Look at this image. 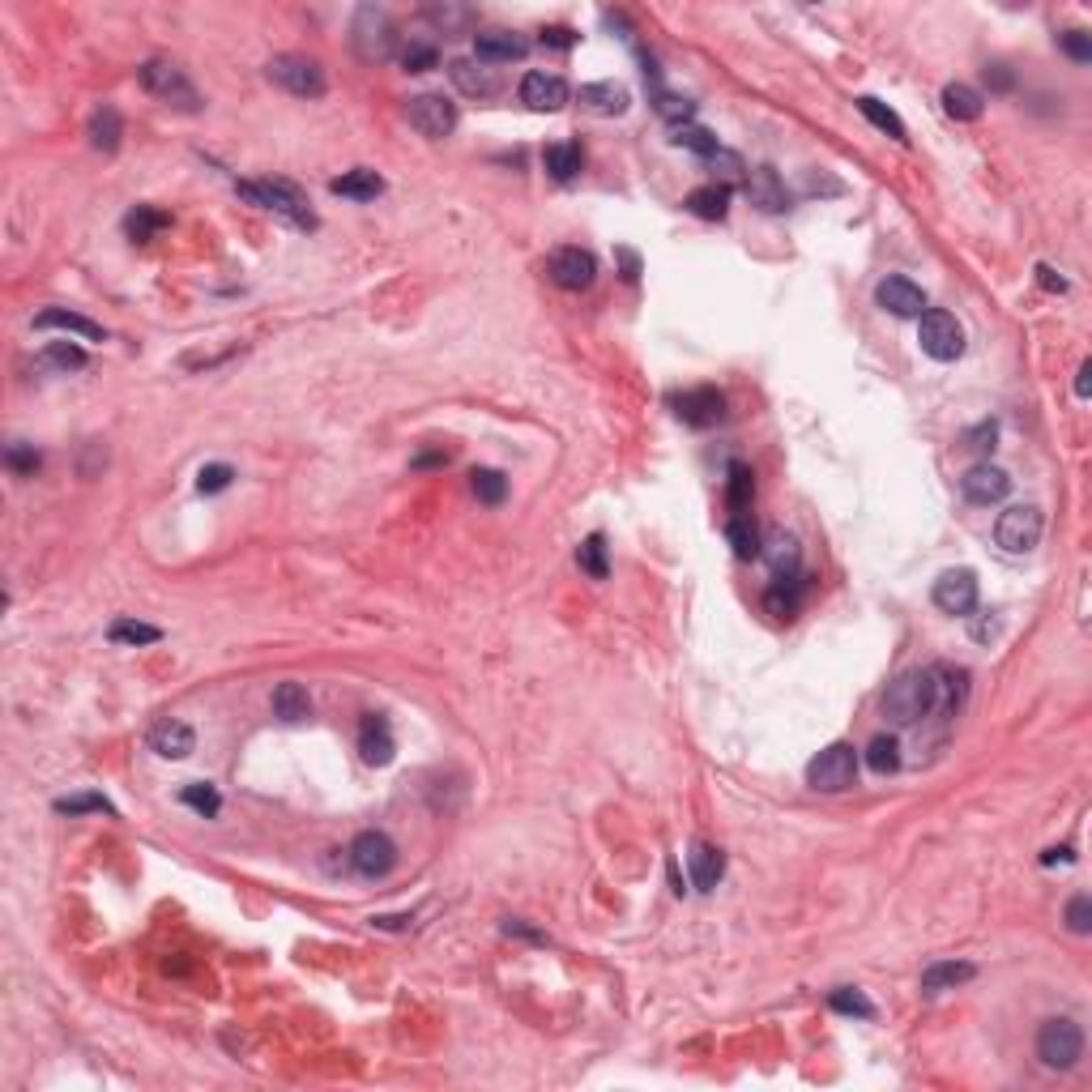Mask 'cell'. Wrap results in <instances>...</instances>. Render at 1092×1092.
Instances as JSON below:
<instances>
[{
	"mask_svg": "<svg viewBox=\"0 0 1092 1092\" xmlns=\"http://www.w3.org/2000/svg\"><path fill=\"white\" fill-rule=\"evenodd\" d=\"M239 197H248L253 205H261L265 214L291 223L295 231H316V214L307 209L303 193L287 180H253V184H239Z\"/></svg>",
	"mask_w": 1092,
	"mask_h": 1092,
	"instance_id": "6da1fadb",
	"label": "cell"
},
{
	"mask_svg": "<svg viewBox=\"0 0 1092 1092\" xmlns=\"http://www.w3.org/2000/svg\"><path fill=\"white\" fill-rule=\"evenodd\" d=\"M350 43H355L359 60L367 64H384L397 56V26L389 18V9L380 5H359L355 22H350Z\"/></svg>",
	"mask_w": 1092,
	"mask_h": 1092,
	"instance_id": "7a4b0ae2",
	"label": "cell"
},
{
	"mask_svg": "<svg viewBox=\"0 0 1092 1092\" xmlns=\"http://www.w3.org/2000/svg\"><path fill=\"white\" fill-rule=\"evenodd\" d=\"M141 86H146L154 98H163L167 108H175V112H188V116L201 112V94H197V86L188 82V73L175 60H146V64H141Z\"/></svg>",
	"mask_w": 1092,
	"mask_h": 1092,
	"instance_id": "3957f363",
	"label": "cell"
},
{
	"mask_svg": "<svg viewBox=\"0 0 1092 1092\" xmlns=\"http://www.w3.org/2000/svg\"><path fill=\"white\" fill-rule=\"evenodd\" d=\"M935 709V700H931V671H909L901 675L888 696H884V717L892 726H913V721H922L931 717Z\"/></svg>",
	"mask_w": 1092,
	"mask_h": 1092,
	"instance_id": "277c9868",
	"label": "cell"
},
{
	"mask_svg": "<svg viewBox=\"0 0 1092 1092\" xmlns=\"http://www.w3.org/2000/svg\"><path fill=\"white\" fill-rule=\"evenodd\" d=\"M1037 1059L1050 1071H1071L1084 1059V1029L1075 1025L1071 1015H1054L1041 1025L1037 1033Z\"/></svg>",
	"mask_w": 1092,
	"mask_h": 1092,
	"instance_id": "5b68a950",
	"label": "cell"
},
{
	"mask_svg": "<svg viewBox=\"0 0 1092 1092\" xmlns=\"http://www.w3.org/2000/svg\"><path fill=\"white\" fill-rule=\"evenodd\" d=\"M918 342H922V350L931 359H939V363H952V359H961L965 355V329H961V321L952 312H943V307H926L922 316H918Z\"/></svg>",
	"mask_w": 1092,
	"mask_h": 1092,
	"instance_id": "8992f818",
	"label": "cell"
},
{
	"mask_svg": "<svg viewBox=\"0 0 1092 1092\" xmlns=\"http://www.w3.org/2000/svg\"><path fill=\"white\" fill-rule=\"evenodd\" d=\"M806 781H811V790L820 794H840V790H850L858 781V751L850 743H832L824 747L811 768H806Z\"/></svg>",
	"mask_w": 1092,
	"mask_h": 1092,
	"instance_id": "52a82bcc",
	"label": "cell"
},
{
	"mask_svg": "<svg viewBox=\"0 0 1092 1092\" xmlns=\"http://www.w3.org/2000/svg\"><path fill=\"white\" fill-rule=\"evenodd\" d=\"M265 73H269V82H277L282 90H291L299 98H321L329 90L325 68L316 60H307V56H273L265 64Z\"/></svg>",
	"mask_w": 1092,
	"mask_h": 1092,
	"instance_id": "ba28073f",
	"label": "cell"
},
{
	"mask_svg": "<svg viewBox=\"0 0 1092 1092\" xmlns=\"http://www.w3.org/2000/svg\"><path fill=\"white\" fill-rule=\"evenodd\" d=\"M1045 534V521H1041V508L1033 504H1015L1007 512H999V525H995V542L1011 555H1029Z\"/></svg>",
	"mask_w": 1092,
	"mask_h": 1092,
	"instance_id": "9c48e42d",
	"label": "cell"
},
{
	"mask_svg": "<svg viewBox=\"0 0 1092 1092\" xmlns=\"http://www.w3.org/2000/svg\"><path fill=\"white\" fill-rule=\"evenodd\" d=\"M350 866H355L363 879H384V875L397 866V845H393V836L389 832H376V828L359 832L355 845H350Z\"/></svg>",
	"mask_w": 1092,
	"mask_h": 1092,
	"instance_id": "30bf717a",
	"label": "cell"
},
{
	"mask_svg": "<svg viewBox=\"0 0 1092 1092\" xmlns=\"http://www.w3.org/2000/svg\"><path fill=\"white\" fill-rule=\"evenodd\" d=\"M547 277L555 282L559 291H589L593 277H597V261L585 248H559L547 261Z\"/></svg>",
	"mask_w": 1092,
	"mask_h": 1092,
	"instance_id": "8fae6325",
	"label": "cell"
},
{
	"mask_svg": "<svg viewBox=\"0 0 1092 1092\" xmlns=\"http://www.w3.org/2000/svg\"><path fill=\"white\" fill-rule=\"evenodd\" d=\"M935 607L943 615H961L969 619L977 611V577L969 568H952L935 581Z\"/></svg>",
	"mask_w": 1092,
	"mask_h": 1092,
	"instance_id": "7c38bea8",
	"label": "cell"
},
{
	"mask_svg": "<svg viewBox=\"0 0 1092 1092\" xmlns=\"http://www.w3.org/2000/svg\"><path fill=\"white\" fill-rule=\"evenodd\" d=\"M410 124L422 137L440 141L456 128V102H448L444 94H418V98H410Z\"/></svg>",
	"mask_w": 1092,
	"mask_h": 1092,
	"instance_id": "4fadbf2b",
	"label": "cell"
},
{
	"mask_svg": "<svg viewBox=\"0 0 1092 1092\" xmlns=\"http://www.w3.org/2000/svg\"><path fill=\"white\" fill-rule=\"evenodd\" d=\"M961 491H965V500H969V504L991 508V504H1003V500H1007L1011 478H1007L999 466H991V462H977L973 470H965Z\"/></svg>",
	"mask_w": 1092,
	"mask_h": 1092,
	"instance_id": "5bb4252c",
	"label": "cell"
},
{
	"mask_svg": "<svg viewBox=\"0 0 1092 1092\" xmlns=\"http://www.w3.org/2000/svg\"><path fill=\"white\" fill-rule=\"evenodd\" d=\"M747 201L756 205V209H764V214H786L790 209V193H786V180L777 175V167H751L747 171Z\"/></svg>",
	"mask_w": 1092,
	"mask_h": 1092,
	"instance_id": "9a60e30c",
	"label": "cell"
},
{
	"mask_svg": "<svg viewBox=\"0 0 1092 1092\" xmlns=\"http://www.w3.org/2000/svg\"><path fill=\"white\" fill-rule=\"evenodd\" d=\"M875 299H879V307H884V312L901 316V321H913V316L926 312L922 287H918V282H909V277H884L875 287Z\"/></svg>",
	"mask_w": 1092,
	"mask_h": 1092,
	"instance_id": "2e32d148",
	"label": "cell"
},
{
	"mask_svg": "<svg viewBox=\"0 0 1092 1092\" xmlns=\"http://www.w3.org/2000/svg\"><path fill=\"white\" fill-rule=\"evenodd\" d=\"M675 414H679V422H687V427H696V432L717 427V422L726 418V397L704 384V389H691V393H683L675 402Z\"/></svg>",
	"mask_w": 1092,
	"mask_h": 1092,
	"instance_id": "e0dca14e",
	"label": "cell"
},
{
	"mask_svg": "<svg viewBox=\"0 0 1092 1092\" xmlns=\"http://www.w3.org/2000/svg\"><path fill=\"white\" fill-rule=\"evenodd\" d=\"M448 78H452L456 90L470 94V98H491V94H500V73H496L491 64L474 60V56H456V60H448Z\"/></svg>",
	"mask_w": 1092,
	"mask_h": 1092,
	"instance_id": "ac0fdd59",
	"label": "cell"
},
{
	"mask_svg": "<svg viewBox=\"0 0 1092 1092\" xmlns=\"http://www.w3.org/2000/svg\"><path fill=\"white\" fill-rule=\"evenodd\" d=\"M965 691H969V675L965 671H952V666H931V700H935L931 717H952L965 704Z\"/></svg>",
	"mask_w": 1092,
	"mask_h": 1092,
	"instance_id": "d6986e66",
	"label": "cell"
},
{
	"mask_svg": "<svg viewBox=\"0 0 1092 1092\" xmlns=\"http://www.w3.org/2000/svg\"><path fill=\"white\" fill-rule=\"evenodd\" d=\"M530 43L521 39L512 30H482L474 34V60L482 64H512V60H525Z\"/></svg>",
	"mask_w": 1092,
	"mask_h": 1092,
	"instance_id": "ffe728a7",
	"label": "cell"
},
{
	"mask_svg": "<svg viewBox=\"0 0 1092 1092\" xmlns=\"http://www.w3.org/2000/svg\"><path fill=\"white\" fill-rule=\"evenodd\" d=\"M521 102L530 112H559L568 102V86L555 73H525L521 78Z\"/></svg>",
	"mask_w": 1092,
	"mask_h": 1092,
	"instance_id": "44dd1931",
	"label": "cell"
},
{
	"mask_svg": "<svg viewBox=\"0 0 1092 1092\" xmlns=\"http://www.w3.org/2000/svg\"><path fill=\"white\" fill-rule=\"evenodd\" d=\"M193 747H197V734L184 721L167 717V721H158L150 730V751H158L163 760H184V756H193Z\"/></svg>",
	"mask_w": 1092,
	"mask_h": 1092,
	"instance_id": "7402d4cb",
	"label": "cell"
},
{
	"mask_svg": "<svg viewBox=\"0 0 1092 1092\" xmlns=\"http://www.w3.org/2000/svg\"><path fill=\"white\" fill-rule=\"evenodd\" d=\"M687 866H691V884L700 892H713L721 884V875H726V854L717 850V845H704L696 840L691 845V854H687Z\"/></svg>",
	"mask_w": 1092,
	"mask_h": 1092,
	"instance_id": "603a6c76",
	"label": "cell"
},
{
	"mask_svg": "<svg viewBox=\"0 0 1092 1092\" xmlns=\"http://www.w3.org/2000/svg\"><path fill=\"white\" fill-rule=\"evenodd\" d=\"M359 751H363V760L367 764H376V768H384L393 760V734H389V721L384 717H376V713H367L363 717V726H359Z\"/></svg>",
	"mask_w": 1092,
	"mask_h": 1092,
	"instance_id": "cb8c5ba5",
	"label": "cell"
},
{
	"mask_svg": "<svg viewBox=\"0 0 1092 1092\" xmlns=\"http://www.w3.org/2000/svg\"><path fill=\"white\" fill-rule=\"evenodd\" d=\"M802 597H806V581H802V572H794V577L772 581V589L764 593V607H768V615H777V619H794L802 611Z\"/></svg>",
	"mask_w": 1092,
	"mask_h": 1092,
	"instance_id": "d4e9b609",
	"label": "cell"
},
{
	"mask_svg": "<svg viewBox=\"0 0 1092 1092\" xmlns=\"http://www.w3.org/2000/svg\"><path fill=\"white\" fill-rule=\"evenodd\" d=\"M34 329H64V333H78V337H86V342H108L102 325L86 321V316H78V312H64V307H48V312H39V316H34Z\"/></svg>",
	"mask_w": 1092,
	"mask_h": 1092,
	"instance_id": "484cf974",
	"label": "cell"
},
{
	"mask_svg": "<svg viewBox=\"0 0 1092 1092\" xmlns=\"http://www.w3.org/2000/svg\"><path fill=\"white\" fill-rule=\"evenodd\" d=\"M760 555L768 559V568L777 572V577H794V572H798V563H802V551H798V542H794L786 530H772V534L760 542Z\"/></svg>",
	"mask_w": 1092,
	"mask_h": 1092,
	"instance_id": "4316f807",
	"label": "cell"
},
{
	"mask_svg": "<svg viewBox=\"0 0 1092 1092\" xmlns=\"http://www.w3.org/2000/svg\"><path fill=\"white\" fill-rule=\"evenodd\" d=\"M973 965L969 961H935L926 973H922V995H943V991H956V985L973 981Z\"/></svg>",
	"mask_w": 1092,
	"mask_h": 1092,
	"instance_id": "83f0119b",
	"label": "cell"
},
{
	"mask_svg": "<svg viewBox=\"0 0 1092 1092\" xmlns=\"http://www.w3.org/2000/svg\"><path fill=\"white\" fill-rule=\"evenodd\" d=\"M581 102L589 112H597V116H623L631 94L623 86H615V82H589V86H581Z\"/></svg>",
	"mask_w": 1092,
	"mask_h": 1092,
	"instance_id": "f1b7e54d",
	"label": "cell"
},
{
	"mask_svg": "<svg viewBox=\"0 0 1092 1092\" xmlns=\"http://www.w3.org/2000/svg\"><path fill=\"white\" fill-rule=\"evenodd\" d=\"M329 193L333 197H350V201H376L384 193V180L376 171H367V167H355V171L337 175V180H329Z\"/></svg>",
	"mask_w": 1092,
	"mask_h": 1092,
	"instance_id": "f546056e",
	"label": "cell"
},
{
	"mask_svg": "<svg viewBox=\"0 0 1092 1092\" xmlns=\"http://www.w3.org/2000/svg\"><path fill=\"white\" fill-rule=\"evenodd\" d=\"M273 713L287 721V726H299L312 717V700H307V687L303 683H277L273 687Z\"/></svg>",
	"mask_w": 1092,
	"mask_h": 1092,
	"instance_id": "4dcf8cb0",
	"label": "cell"
},
{
	"mask_svg": "<svg viewBox=\"0 0 1092 1092\" xmlns=\"http://www.w3.org/2000/svg\"><path fill=\"white\" fill-rule=\"evenodd\" d=\"M422 18H427L440 34H448V39H452V34H466V30L478 22L470 5H452V0H436V5L422 9Z\"/></svg>",
	"mask_w": 1092,
	"mask_h": 1092,
	"instance_id": "1f68e13d",
	"label": "cell"
},
{
	"mask_svg": "<svg viewBox=\"0 0 1092 1092\" xmlns=\"http://www.w3.org/2000/svg\"><path fill=\"white\" fill-rule=\"evenodd\" d=\"M943 112L952 116V120H961V124H973V120H981L985 102H981V94L973 86L952 82V86H943Z\"/></svg>",
	"mask_w": 1092,
	"mask_h": 1092,
	"instance_id": "d6a6232c",
	"label": "cell"
},
{
	"mask_svg": "<svg viewBox=\"0 0 1092 1092\" xmlns=\"http://www.w3.org/2000/svg\"><path fill=\"white\" fill-rule=\"evenodd\" d=\"M120 137H124V120L116 108H98L90 116V146L102 150V154H116L120 150Z\"/></svg>",
	"mask_w": 1092,
	"mask_h": 1092,
	"instance_id": "836d02e7",
	"label": "cell"
},
{
	"mask_svg": "<svg viewBox=\"0 0 1092 1092\" xmlns=\"http://www.w3.org/2000/svg\"><path fill=\"white\" fill-rule=\"evenodd\" d=\"M687 209H691L696 218H709V223L726 218V209H730V184H704V188L687 193Z\"/></svg>",
	"mask_w": 1092,
	"mask_h": 1092,
	"instance_id": "e575fe53",
	"label": "cell"
},
{
	"mask_svg": "<svg viewBox=\"0 0 1092 1092\" xmlns=\"http://www.w3.org/2000/svg\"><path fill=\"white\" fill-rule=\"evenodd\" d=\"M542 163H547V171L555 175L559 184H568V180H577V171H581V146L577 141H555V146H547V154H542Z\"/></svg>",
	"mask_w": 1092,
	"mask_h": 1092,
	"instance_id": "d590c367",
	"label": "cell"
},
{
	"mask_svg": "<svg viewBox=\"0 0 1092 1092\" xmlns=\"http://www.w3.org/2000/svg\"><path fill=\"white\" fill-rule=\"evenodd\" d=\"M39 367H43V372H60V376L82 372V367H86V350L73 346V342H52V346L39 350Z\"/></svg>",
	"mask_w": 1092,
	"mask_h": 1092,
	"instance_id": "8d00e7d4",
	"label": "cell"
},
{
	"mask_svg": "<svg viewBox=\"0 0 1092 1092\" xmlns=\"http://www.w3.org/2000/svg\"><path fill=\"white\" fill-rule=\"evenodd\" d=\"M858 112H862V116H866V120H870L879 132H888L892 141H909V128H905V120H901L892 108H884V102H879V98L862 94V98H858Z\"/></svg>",
	"mask_w": 1092,
	"mask_h": 1092,
	"instance_id": "74e56055",
	"label": "cell"
},
{
	"mask_svg": "<svg viewBox=\"0 0 1092 1092\" xmlns=\"http://www.w3.org/2000/svg\"><path fill=\"white\" fill-rule=\"evenodd\" d=\"M577 563H581V572L589 581H607L611 577V559H607V538L602 534H589L577 551Z\"/></svg>",
	"mask_w": 1092,
	"mask_h": 1092,
	"instance_id": "f35d334b",
	"label": "cell"
},
{
	"mask_svg": "<svg viewBox=\"0 0 1092 1092\" xmlns=\"http://www.w3.org/2000/svg\"><path fill=\"white\" fill-rule=\"evenodd\" d=\"M163 227H171V214H163V209H154V205H137L132 214L124 218V231L137 239V243H146V239H154Z\"/></svg>",
	"mask_w": 1092,
	"mask_h": 1092,
	"instance_id": "ab89813d",
	"label": "cell"
},
{
	"mask_svg": "<svg viewBox=\"0 0 1092 1092\" xmlns=\"http://www.w3.org/2000/svg\"><path fill=\"white\" fill-rule=\"evenodd\" d=\"M751 496H756V482H751V470L747 466H730V482H726V504L734 517H747L751 512Z\"/></svg>",
	"mask_w": 1092,
	"mask_h": 1092,
	"instance_id": "60d3db41",
	"label": "cell"
},
{
	"mask_svg": "<svg viewBox=\"0 0 1092 1092\" xmlns=\"http://www.w3.org/2000/svg\"><path fill=\"white\" fill-rule=\"evenodd\" d=\"M726 538H730V547H734L738 559H756V555H760V530H756L751 512H747V517H730Z\"/></svg>",
	"mask_w": 1092,
	"mask_h": 1092,
	"instance_id": "b9f144b4",
	"label": "cell"
},
{
	"mask_svg": "<svg viewBox=\"0 0 1092 1092\" xmlns=\"http://www.w3.org/2000/svg\"><path fill=\"white\" fill-rule=\"evenodd\" d=\"M866 764L879 772V777H888V772L901 768V747H896V738L892 734H879L870 738V747H866Z\"/></svg>",
	"mask_w": 1092,
	"mask_h": 1092,
	"instance_id": "7bdbcfd3",
	"label": "cell"
},
{
	"mask_svg": "<svg viewBox=\"0 0 1092 1092\" xmlns=\"http://www.w3.org/2000/svg\"><path fill=\"white\" fill-rule=\"evenodd\" d=\"M180 802L184 806H193L197 816H205V820H214L218 811H223V798H218V790L214 786H205V781H193V786H184L180 790Z\"/></svg>",
	"mask_w": 1092,
	"mask_h": 1092,
	"instance_id": "ee69618b",
	"label": "cell"
},
{
	"mask_svg": "<svg viewBox=\"0 0 1092 1092\" xmlns=\"http://www.w3.org/2000/svg\"><path fill=\"white\" fill-rule=\"evenodd\" d=\"M470 486H474L478 504H504V496H508V478L500 470H474Z\"/></svg>",
	"mask_w": 1092,
	"mask_h": 1092,
	"instance_id": "f6af8a7d",
	"label": "cell"
},
{
	"mask_svg": "<svg viewBox=\"0 0 1092 1092\" xmlns=\"http://www.w3.org/2000/svg\"><path fill=\"white\" fill-rule=\"evenodd\" d=\"M108 637H112L116 645H154V641L163 637V631L150 627V623H137V619H116Z\"/></svg>",
	"mask_w": 1092,
	"mask_h": 1092,
	"instance_id": "bcb514c9",
	"label": "cell"
},
{
	"mask_svg": "<svg viewBox=\"0 0 1092 1092\" xmlns=\"http://www.w3.org/2000/svg\"><path fill=\"white\" fill-rule=\"evenodd\" d=\"M671 141H675V146H683V150L704 154V158H709V154L717 150V137H713L709 128H700V124H679V128H671Z\"/></svg>",
	"mask_w": 1092,
	"mask_h": 1092,
	"instance_id": "7dc6e473",
	"label": "cell"
},
{
	"mask_svg": "<svg viewBox=\"0 0 1092 1092\" xmlns=\"http://www.w3.org/2000/svg\"><path fill=\"white\" fill-rule=\"evenodd\" d=\"M60 816H86V811H98V816H116V806L102 798V794H78V798H60L56 802Z\"/></svg>",
	"mask_w": 1092,
	"mask_h": 1092,
	"instance_id": "c3c4849f",
	"label": "cell"
},
{
	"mask_svg": "<svg viewBox=\"0 0 1092 1092\" xmlns=\"http://www.w3.org/2000/svg\"><path fill=\"white\" fill-rule=\"evenodd\" d=\"M653 108H657V116L671 120V128L691 124V116H696V102H691V98H679V94H657Z\"/></svg>",
	"mask_w": 1092,
	"mask_h": 1092,
	"instance_id": "681fc988",
	"label": "cell"
},
{
	"mask_svg": "<svg viewBox=\"0 0 1092 1092\" xmlns=\"http://www.w3.org/2000/svg\"><path fill=\"white\" fill-rule=\"evenodd\" d=\"M828 1003H832V1011H845V1015H862V1020L875 1015V1003L862 991H850V985H845V991H832Z\"/></svg>",
	"mask_w": 1092,
	"mask_h": 1092,
	"instance_id": "f907efd6",
	"label": "cell"
},
{
	"mask_svg": "<svg viewBox=\"0 0 1092 1092\" xmlns=\"http://www.w3.org/2000/svg\"><path fill=\"white\" fill-rule=\"evenodd\" d=\"M402 64L410 68V73H427V68H436V64H440V52H436L432 43H418V39H410V43L402 48Z\"/></svg>",
	"mask_w": 1092,
	"mask_h": 1092,
	"instance_id": "816d5d0a",
	"label": "cell"
},
{
	"mask_svg": "<svg viewBox=\"0 0 1092 1092\" xmlns=\"http://www.w3.org/2000/svg\"><path fill=\"white\" fill-rule=\"evenodd\" d=\"M39 462H43V456H39V448H34V444H9V452H5V466L18 478H30L34 470H39Z\"/></svg>",
	"mask_w": 1092,
	"mask_h": 1092,
	"instance_id": "f5cc1de1",
	"label": "cell"
},
{
	"mask_svg": "<svg viewBox=\"0 0 1092 1092\" xmlns=\"http://www.w3.org/2000/svg\"><path fill=\"white\" fill-rule=\"evenodd\" d=\"M231 478H235V470L231 466H201V474H197V491L201 496H218V491H227L231 486Z\"/></svg>",
	"mask_w": 1092,
	"mask_h": 1092,
	"instance_id": "db71d44e",
	"label": "cell"
},
{
	"mask_svg": "<svg viewBox=\"0 0 1092 1092\" xmlns=\"http://www.w3.org/2000/svg\"><path fill=\"white\" fill-rule=\"evenodd\" d=\"M1059 48H1063L1075 64H1088V60H1092V39H1088L1084 30H1063V34H1059Z\"/></svg>",
	"mask_w": 1092,
	"mask_h": 1092,
	"instance_id": "11a10c76",
	"label": "cell"
},
{
	"mask_svg": "<svg viewBox=\"0 0 1092 1092\" xmlns=\"http://www.w3.org/2000/svg\"><path fill=\"white\" fill-rule=\"evenodd\" d=\"M1067 926L1075 931V935H1088L1092 931V901L1080 892V896H1071V905H1067Z\"/></svg>",
	"mask_w": 1092,
	"mask_h": 1092,
	"instance_id": "9f6ffc18",
	"label": "cell"
},
{
	"mask_svg": "<svg viewBox=\"0 0 1092 1092\" xmlns=\"http://www.w3.org/2000/svg\"><path fill=\"white\" fill-rule=\"evenodd\" d=\"M709 167H717L721 184H726V180H734V175H743V171H747V167H743V158H738V154H730V150H721V146L709 154Z\"/></svg>",
	"mask_w": 1092,
	"mask_h": 1092,
	"instance_id": "6f0895ef",
	"label": "cell"
},
{
	"mask_svg": "<svg viewBox=\"0 0 1092 1092\" xmlns=\"http://www.w3.org/2000/svg\"><path fill=\"white\" fill-rule=\"evenodd\" d=\"M538 43H542V48H555V52H568V48L577 43V30H568V26H547V30L538 34Z\"/></svg>",
	"mask_w": 1092,
	"mask_h": 1092,
	"instance_id": "680465c9",
	"label": "cell"
},
{
	"mask_svg": "<svg viewBox=\"0 0 1092 1092\" xmlns=\"http://www.w3.org/2000/svg\"><path fill=\"white\" fill-rule=\"evenodd\" d=\"M995 440H999V422H981V427H973L969 432V448L973 452H995Z\"/></svg>",
	"mask_w": 1092,
	"mask_h": 1092,
	"instance_id": "91938a15",
	"label": "cell"
},
{
	"mask_svg": "<svg viewBox=\"0 0 1092 1092\" xmlns=\"http://www.w3.org/2000/svg\"><path fill=\"white\" fill-rule=\"evenodd\" d=\"M504 935L530 939V943H547V935H542V931H534V926H525V922H517V918H508V922H504Z\"/></svg>",
	"mask_w": 1092,
	"mask_h": 1092,
	"instance_id": "94428289",
	"label": "cell"
},
{
	"mask_svg": "<svg viewBox=\"0 0 1092 1092\" xmlns=\"http://www.w3.org/2000/svg\"><path fill=\"white\" fill-rule=\"evenodd\" d=\"M985 82H991V90H1011V73H1007V64H991L985 68Z\"/></svg>",
	"mask_w": 1092,
	"mask_h": 1092,
	"instance_id": "6125c7cd",
	"label": "cell"
},
{
	"mask_svg": "<svg viewBox=\"0 0 1092 1092\" xmlns=\"http://www.w3.org/2000/svg\"><path fill=\"white\" fill-rule=\"evenodd\" d=\"M1037 282H1041V291H1067V277H1059L1050 265H1037Z\"/></svg>",
	"mask_w": 1092,
	"mask_h": 1092,
	"instance_id": "be15d7a7",
	"label": "cell"
},
{
	"mask_svg": "<svg viewBox=\"0 0 1092 1092\" xmlns=\"http://www.w3.org/2000/svg\"><path fill=\"white\" fill-rule=\"evenodd\" d=\"M427 466H448V452L440 448V452H418L414 456V470H427Z\"/></svg>",
	"mask_w": 1092,
	"mask_h": 1092,
	"instance_id": "e7e4bbea",
	"label": "cell"
},
{
	"mask_svg": "<svg viewBox=\"0 0 1092 1092\" xmlns=\"http://www.w3.org/2000/svg\"><path fill=\"white\" fill-rule=\"evenodd\" d=\"M1088 376H1092V363H1084L1080 376H1075V393H1080V397H1088V389H1092V380H1088Z\"/></svg>",
	"mask_w": 1092,
	"mask_h": 1092,
	"instance_id": "03108f58",
	"label": "cell"
},
{
	"mask_svg": "<svg viewBox=\"0 0 1092 1092\" xmlns=\"http://www.w3.org/2000/svg\"><path fill=\"white\" fill-rule=\"evenodd\" d=\"M1041 862H1045V866H1054V862H1071V850H1045Z\"/></svg>",
	"mask_w": 1092,
	"mask_h": 1092,
	"instance_id": "003e7915",
	"label": "cell"
}]
</instances>
